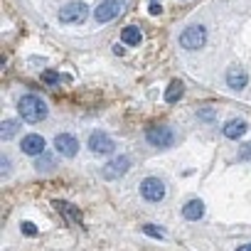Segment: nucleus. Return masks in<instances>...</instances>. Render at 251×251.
I'll list each match as a JSON object with an SVG mask.
<instances>
[{
    "mask_svg": "<svg viewBox=\"0 0 251 251\" xmlns=\"http://www.w3.org/2000/svg\"><path fill=\"white\" fill-rule=\"evenodd\" d=\"M23 234H27V236H35V234H37V226H35L32 222H23Z\"/></svg>",
    "mask_w": 251,
    "mask_h": 251,
    "instance_id": "obj_22",
    "label": "nucleus"
},
{
    "mask_svg": "<svg viewBox=\"0 0 251 251\" xmlns=\"http://www.w3.org/2000/svg\"><path fill=\"white\" fill-rule=\"evenodd\" d=\"M160 10H163V8H160L158 3H151V15H158Z\"/></svg>",
    "mask_w": 251,
    "mask_h": 251,
    "instance_id": "obj_24",
    "label": "nucleus"
},
{
    "mask_svg": "<svg viewBox=\"0 0 251 251\" xmlns=\"http://www.w3.org/2000/svg\"><path fill=\"white\" fill-rule=\"evenodd\" d=\"M35 168H37L40 173H42V170H52V168H54V160H52L50 155H45V153H42V158L35 163Z\"/></svg>",
    "mask_w": 251,
    "mask_h": 251,
    "instance_id": "obj_18",
    "label": "nucleus"
},
{
    "mask_svg": "<svg viewBox=\"0 0 251 251\" xmlns=\"http://www.w3.org/2000/svg\"><path fill=\"white\" fill-rule=\"evenodd\" d=\"M15 133H18V123H15V121H5L3 128H0V136H3V141H10Z\"/></svg>",
    "mask_w": 251,
    "mask_h": 251,
    "instance_id": "obj_17",
    "label": "nucleus"
},
{
    "mask_svg": "<svg viewBox=\"0 0 251 251\" xmlns=\"http://www.w3.org/2000/svg\"><path fill=\"white\" fill-rule=\"evenodd\" d=\"M182 94H185V86H182V81H170V86L165 89V101L168 103H175V101H180L182 99Z\"/></svg>",
    "mask_w": 251,
    "mask_h": 251,
    "instance_id": "obj_15",
    "label": "nucleus"
},
{
    "mask_svg": "<svg viewBox=\"0 0 251 251\" xmlns=\"http://www.w3.org/2000/svg\"><path fill=\"white\" fill-rule=\"evenodd\" d=\"M42 79H45L47 84H59V81H62V76H59V74H54V72H45V74H42Z\"/></svg>",
    "mask_w": 251,
    "mask_h": 251,
    "instance_id": "obj_20",
    "label": "nucleus"
},
{
    "mask_svg": "<svg viewBox=\"0 0 251 251\" xmlns=\"http://www.w3.org/2000/svg\"><path fill=\"white\" fill-rule=\"evenodd\" d=\"M86 15H89L86 3H79V0H74V3H69V5H64V8L59 10V23H64V25H79V23L86 20Z\"/></svg>",
    "mask_w": 251,
    "mask_h": 251,
    "instance_id": "obj_3",
    "label": "nucleus"
},
{
    "mask_svg": "<svg viewBox=\"0 0 251 251\" xmlns=\"http://www.w3.org/2000/svg\"><path fill=\"white\" fill-rule=\"evenodd\" d=\"M226 84H229L231 89L241 91V89L249 84V74H246V69H244V67H239V64L229 67V72H226Z\"/></svg>",
    "mask_w": 251,
    "mask_h": 251,
    "instance_id": "obj_11",
    "label": "nucleus"
},
{
    "mask_svg": "<svg viewBox=\"0 0 251 251\" xmlns=\"http://www.w3.org/2000/svg\"><path fill=\"white\" fill-rule=\"evenodd\" d=\"M222 133H224L226 138L236 141V138H241V136L246 133V123H244L241 118H231V121H226V126L222 128Z\"/></svg>",
    "mask_w": 251,
    "mask_h": 251,
    "instance_id": "obj_14",
    "label": "nucleus"
},
{
    "mask_svg": "<svg viewBox=\"0 0 251 251\" xmlns=\"http://www.w3.org/2000/svg\"><path fill=\"white\" fill-rule=\"evenodd\" d=\"M143 231H146V234H151V236H155V239H163V236H165V231H163V229H155L153 224H146V226H143Z\"/></svg>",
    "mask_w": 251,
    "mask_h": 251,
    "instance_id": "obj_19",
    "label": "nucleus"
},
{
    "mask_svg": "<svg viewBox=\"0 0 251 251\" xmlns=\"http://www.w3.org/2000/svg\"><path fill=\"white\" fill-rule=\"evenodd\" d=\"M54 146H57V153L64 155V158H74L79 153V141L74 136H69V133H59L54 138Z\"/></svg>",
    "mask_w": 251,
    "mask_h": 251,
    "instance_id": "obj_9",
    "label": "nucleus"
},
{
    "mask_svg": "<svg viewBox=\"0 0 251 251\" xmlns=\"http://www.w3.org/2000/svg\"><path fill=\"white\" fill-rule=\"evenodd\" d=\"M89 151L96 153V155H111V153L116 151V143H113L106 133L94 131V133L89 136Z\"/></svg>",
    "mask_w": 251,
    "mask_h": 251,
    "instance_id": "obj_6",
    "label": "nucleus"
},
{
    "mask_svg": "<svg viewBox=\"0 0 251 251\" xmlns=\"http://www.w3.org/2000/svg\"><path fill=\"white\" fill-rule=\"evenodd\" d=\"M121 42L123 45H141V27L128 25V27L121 32Z\"/></svg>",
    "mask_w": 251,
    "mask_h": 251,
    "instance_id": "obj_16",
    "label": "nucleus"
},
{
    "mask_svg": "<svg viewBox=\"0 0 251 251\" xmlns=\"http://www.w3.org/2000/svg\"><path fill=\"white\" fill-rule=\"evenodd\" d=\"M18 111H20V116L27 121V123H40V121H45L47 118V103L40 99V96H35V94H27V96H23L20 101H18Z\"/></svg>",
    "mask_w": 251,
    "mask_h": 251,
    "instance_id": "obj_1",
    "label": "nucleus"
},
{
    "mask_svg": "<svg viewBox=\"0 0 251 251\" xmlns=\"http://www.w3.org/2000/svg\"><path fill=\"white\" fill-rule=\"evenodd\" d=\"M54 207H57V212L69 222V224H81V212L76 209V207H72L69 202H62V200H57L54 202Z\"/></svg>",
    "mask_w": 251,
    "mask_h": 251,
    "instance_id": "obj_12",
    "label": "nucleus"
},
{
    "mask_svg": "<svg viewBox=\"0 0 251 251\" xmlns=\"http://www.w3.org/2000/svg\"><path fill=\"white\" fill-rule=\"evenodd\" d=\"M239 158H251V148H249V146H246V148H244V151H241V155H239Z\"/></svg>",
    "mask_w": 251,
    "mask_h": 251,
    "instance_id": "obj_25",
    "label": "nucleus"
},
{
    "mask_svg": "<svg viewBox=\"0 0 251 251\" xmlns=\"http://www.w3.org/2000/svg\"><path fill=\"white\" fill-rule=\"evenodd\" d=\"M236 251H251V244H244V246H239Z\"/></svg>",
    "mask_w": 251,
    "mask_h": 251,
    "instance_id": "obj_26",
    "label": "nucleus"
},
{
    "mask_svg": "<svg viewBox=\"0 0 251 251\" xmlns=\"http://www.w3.org/2000/svg\"><path fill=\"white\" fill-rule=\"evenodd\" d=\"M45 138L42 136H37V133H30V136H25L23 138V143H20V151L25 153V155H42L45 153Z\"/></svg>",
    "mask_w": 251,
    "mask_h": 251,
    "instance_id": "obj_10",
    "label": "nucleus"
},
{
    "mask_svg": "<svg viewBox=\"0 0 251 251\" xmlns=\"http://www.w3.org/2000/svg\"><path fill=\"white\" fill-rule=\"evenodd\" d=\"M182 217L190 219V222H197L204 217V202L202 200H190L185 207H182Z\"/></svg>",
    "mask_w": 251,
    "mask_h": 251,
    "instance_id": "obj_13",
    "label": "nucleus"
},
{
    "mask_svg": "<svg viewBox=\"0 0 251 251\" xmlns=\"http://www.w3.org/2000/svg\"><path fill=\"white\" fill-rule=\"evenodd\" d=\"M146 138L155 148H170L175 143V133H173V128H168V126H155V128H151L146 133Z\"/></svg>",
    "mask_w": 251,
    "mask_h": 251,
    "instance_id": "obj_4",
    "label": "nucleus"
},
{
    "mask_svg": "<svg viewBox=\"0 0 251 251\" xmlns=\"http://www.w3.org/2000/svg\"><path fill=\"white\" fill-rule=\"evenodd\" d=\"M204 42H207V30H204L202 25H190V27H185L182 35H180V45H182L185 50H190V52L200 50Z\"/></svg>",
    "mask_w": 251,
    "mask_h": 251,
    "instance_id": "obj_2",
    "label": "nucleus"
},
{
    "mask_svg": "<svg viewBox=\"0 0 251 251\" xmlns=\"http://www.w3.org/2000/svg\"><path fill=\"white\" fill-rule=\"evenodd\" d=\"M121 13H123V0H103V3L94 10V20L96 23H108Z\"/></svg>",
    "mask_w": 251,
    "mask_h": 251,
    "instance_id": "obj_5",
    "label": "nucleus"
},
{
    "mask_svg": "<svg viewBox=\"0 0 251 251\" xmlns=\"http://www.w3.org/2000/svg\"><path fill=\"white\" fill-rule=\"evenodd\" d=\"M197 116H200L202 121H212V118H214V108H200Z\"/></svg>",
    "mask_w": 251,
    "mask_h": 251,
    "instance_id": "obj_21",
    "label": "nucleus"
},
{
    "mask_svg": "<svg viewBox=\"0 0 251 251\" xmlns=\"http://www.w3.org/2000/svg\"><path fill=\"white\" fill-rule=\"evenodd\" d=\"M128 168H131V158L121 155V158H113L108 165H103V168H101V175H103L106 180H118L121 175L128 173Z\"/></svg>",
    "mask_w": 251,
    "mask_h": 251,
    "instance_id": "obj_8",
    "label": "nucleus"
},
{
    "mask_svg": "<svg viewBox=\"0 0 251 251\" xmlns=\"http://www.w3.org/2000/svg\"><path fill=\"white\" fill-rule=\"evenodd\" d=\"M0 163H3V175H8V173H10V160L3 155V160H0Z\"/></svg>",
    "mask_w": 251,
    "mask_h": 251,
    "instance_id": "obj_23",
    "label": "nucleus"
},
{
    "mask_svg": "<svg viewBox=\"0 0 251 251\" xmlns=\"http://www.w3.org/2000/svg\"><path fill=\"white\" fill-rule=\"evenodd\" d=\"M141 195H143V200H148V202H160V200L165 197V185H163V180H158V177H146V180L141 182Z\"/></svg>",
    "mask_w": 251,
    "mask_h": 251,
    "instance_id": "obj_7",
    "label": "nucleus"
}]
</instances>
